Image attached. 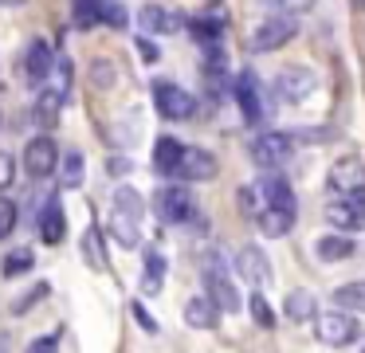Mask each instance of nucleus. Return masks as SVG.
Listing matches in <instances>:
<instances>
[{
  "label": "nucleus",
  "instance_id": "nucleus-29",
  "mask_svg": "<svg viewBox=\"0 0 365 353\" xmlns=\"http://www.w3.org/2000/svg\"><path fill=\"white\" fill-rule=\"evenodd\" d=\"M32 267H36V251L16 247V251H4V263H0V275H4V279H16V275L32 271Z\"/></svg>",
  "mask_w": 365,
  "mask_h": 353
},
{
  "label": "nucleus",
  "instance_id": "nucleus-28",
  "mask_svg": "<svg viewBox=\"0 0 365 353\" xmlns=\"http://www.w3.org/2000/svg\"><path fill=\"white\" fill-rule=\"evenodd\" d=\"M36 118H40L43 126H56L59 122V110H63V98H59L56 91H51V86H43L40 94H36Z\"/></svg>",
  "mask_w": 365,
  "mask_h": 353
},
{
  "label": "nucleus",
  "instance_id": "nucleus-39",
  "mask_svg": "<svg viewBox=\"0 0 365 353\" xmlns=\"http://www.w3.org/2000/svg\"><path fill=\"white\" fill-rule=\"evenodd\" d=\"M12 180H16V157L0 149V196H4V188H12Z\"/></svg>",
  "mask_w": 365,
  "mask_h": 353
},
{
  "label": "nucleus",
  "instance_id": "nucleus-9",
  "mask_svg": "<svg viewBox=\"0 0 365 353\" xmlns=\"http://www.w3.org/2000/svg\"><path fill=\"white\" fill-rule=\"evenodd\" d=\"M318 91V75L310 67H299V63H291V67H283L275 75V94L283 102H307L310 94Z\"/></svg>",
  "mask_w": 365,
  "mask_h": 353
},
{
  "label": "nucleus",
  "instance_id": "nucleus-46",
  "mask_svg": "<svg viewBox=\"0 0 365 353\" xmlns=\"http://www.w3.org/2000/svg\"><path fill=\"white\" fill-rule=\"evenodd\" d=\"M361 353H365V349H361Z\"/></svg>",
  "mask_w": 365,
  "mask_h": 353
},
{
  "label": "nucleus",
  "instance_id": "nucleus-40",
  "mask_svg": "<svg viewBox=\"0 0 365 353\" xmlns=\"http://www.w3.org/2000/svg\"><path fill=\"white\" fill-rule=\"evenodd\" d=\"M130 314H134V322H138V326L145 329V334H158V322H153V314L145 310L142 302H130Z\"/></svg>",
  "mask_w": 365,
  "mask_h": 353
},
{
  "label": "nucleus",
  "instance_id": "nucleus-32",
  "mask_svg": "<svg viewBox=\"0 0 365 353\" xmlns=\"http://www.w3.org/2000/svg\"><path fill=\"white\" fill-rule=\"evenodd\" d=\"M91 86H95V91H110L114 83H118V71H114V63L110 59H95L91 63Z\"/></svg>",
  "mask_w": 365,
  "mask_h": 353
},
{
  "label": "nucleus",
  "instance_id": "nucleus-14",
  "mask_svg": "<svg viewBox=\"0 0 365 353\" xmlns=\"http://www.w3.org/2000/svg\"><path fill=\"white\" fill-rule=\"evenodd\" d=\"M51 67H56L51 44L48 39H32L28 51H24V75L32 78V83H43V78H51Z\"/></svg>",
  "mask_w": 365,
  "mask_h": 353
},
{
  "label": "nucleus",
  "instance_id": "nucleus-11",
  "mask_svg": "<svg viewBox=\"0 0 365 353\" xmlns=\"http://www.w3.org/2000/svg\"><path fill=\"white\" fill-rule=\"evenodd\" d=\"M236 271H240V279L252 282L255 290L267 287V282H271V259H267V251L255 247V243H244V247L236 251Z\"/></svg>",
  "mask_w": 365,
  "mask_h": 353
},
{
  "label": "nucleus",
  "instance_id": "nucleus-26",
  "mask_svg": "<svg viewBox=\"0 0 365 353\" xmlns=\"http://www.w3.org/2000/svg\"><path fill=\"white\" fill-rule=\"evenodd\" d=\"M114 212H122V216H130V220H142L145 216V200L138 196V188L118 185L114 188Z\"/></svg>",
  "mask_w": 365,
  "mask_h": 353
},
{
  "label": "nucleus",
  "instance_id": "nucleus-37",
  "mask_svg": "<svg viewBox=\"0 0 365 353\" xmlns=\"http://www.w3.org/2000/svg\"><path fill=\"white\" fill-rule=\"evenodd\" d=\"M236 204H240V212H244V216H259V212H263V200H259V188H255V185H244V188H240V193H236Z\"/></svg>",
  "mask_w": 365,
  "mask_h": 353
},
{
  "label": "nucleus",
  "instance_id": "nucleus-38",
  "mask_svg": "<svg viewBox=\"0 0 365 353\" xmlns=\"http://www.w3.org/2000/svg\"><path fill=\"white\" fill-rule=\"evenodd\" d=\"M12 227H16V204L0 196V243H4V235H12Z\"/></svg>",
  "mask_w": 365,
  "mask_h": 353
},
{
  "label": "nucleus",
  "instance_id": "nucleus-36",
  "mask_svg": "<svg viewBox=\"0 0 365 353\" xmlns=\"http://www.w3.org/2000/svg\"><path fill=\"white\" fill-rule=\"evenodd\" d=\"M48 295H51V287H48V282H36L32 290H24V295H20L16 302H12V314H28L36 302H43Z\"/></svg>",
  "mask_w": 365,
  "mask_h": 353
},
{
  "label": "nucleus",
  "instance_id": "nucleus-16",
  "mask_svg": "<svg viewBox=\"0 0 365 353\" xmlns=\"http://www.w3.org/2000/svg\"><path fill=\"white\" fill-rule=\"evenodd\" d=\"M224 28H228V16H224V8H212V12L197 16V20L189 24L192 39H200V44H205V47H216V44H220Z\"/></svg>",
  "mask_w": 365,
  "mask_h": 353
},
{
  "label": "nucleus",
  "instance_id": "nucleus-17",
  "mask_svg": "<svg viewBox=\"0 0 365 353\" xmlns=\"http://www.w3.org/2000/svg\"><path fill=\"white\" fill-rule=\"evenodd\" d=\"M185 322H189L192 329H216L220 326V310L212 306V298L208 295H197L185 302Z\"/></svg>",
  "mask_w": 365,
  "mask_h": 353
},
{
  "label": "nucleus",
  "instance_id": "nucleus-6",
  "mask_svg": "<svg viewBox=\"0 0 365 353\" xmlns=\"http://www.w3.org/2000/svg\"><path fill=\"white\" fill-rule=\"evenodd\" d=\"M326 185L334 196H365V161L361 157H338L326 173Z\"/></svg>",
  "mask_w": 365,
  "mask_h": 353
},
{
  "label": "nucleus",
  "instance_id": "nucleus-24",
  "mask_svg": "<svg viewBox=\"0 0 365 353\" xmlns=\"http://www.w3.org/2000/svg\"><path fill=\"white\" fill-rule=\"evenodd\" d=\"M185 157V145L177 138H158V145H153V169L158 173H177V165H181Z\"/></svg>",
  "mask_w": 365,
  "mask_h": 353
},
{
  "label": "nucleus",
  "instance_id": "nucleus-7",
  "mask_svg": "<svg viewBox=\"0 0 365 353\" xmlns=\"http://www.w3.org/2000/svg\"><path fill=\"white\" fill-rule=\"evenodd\" d=\"M59 145H56V138L51 133H40V138H32L24 145V173L32 180H43V177H51V173L59 169Z\"/></svg>",
  "mask_w": 365,
  "mask_h": 353
},
{
  "label": "nucleus",
  "instance_id": "nucleus-45",
  "mask_svg": "<svg viewBox=\"0 0 365 353\" xmlns=\"http://www.w3.org/2000/svg\"><path fill=\"white\" fill-rule=\"evenodd\" d=\"M354 4H357V8H365V0H354Z\"/></svg>",
  "mask_w": 365,
  "mask_h": 353
},
{
  "label": "nucleus",
  "instance_id": "nucleus-41",
  "mask_svg": "<svg viewBox=\"0 0 365 353\" xmlns=\"http://www.w3.org/2000/svg\"><path fill=\"white\" fill-rule=\"evenodd\" d=\"M24 353H59V334H43V337H36V342L28 345Z\"/></svg>",
  "mask_w": 365,
  "mask_h": 353
},
{
  "label": "nucleus",
  "instance_id": "nucleus-30",
  "mask_svg": "<svg viewBox=\"0 0 365 353\" xmlns=\"http://www.w3.org/2000/svg\"><path fill=\"white\" fill-rule=\"evenodd\" d=\"M110 232H114V240H118L122 247H138V243H142V232H138V220L122 216V212H114V216H110Z\"/></svg>",
  "mask_w": 365,
  "mask_h": 353
},
{
  "label": "nucleus",
  "instance_id": "nucleus-18",
  "mask_svg": "<svg viewBox=\"0 0 365 353\" xmlns=\"http://www.w3.org/2000/svg\"><path fill=\"white\" fill-rule=\"evenodd\" d=\"M255 227H259L267 240H279V235H287L294 227V208H263L259 216H255Z\"/></svg>",
  "mask_w": 365,
  "mask_h": 353
},
{
  "label": "nucleus",
  "instance_id": "nucleus-19",
  "mask_svg": "<svg viewBox=\"0 0 365 353\" xmlns=\"http://www.w3.org/2000/svg\"><path fill=\"white\" fill-rule=\"evenodd\" d=\"M354 240L349 235H322V240L314 243V255L322 259V263H346V259H354Z\"/></svg>",
  "mask_w": 365,
  "mask_h": 353
},
{
  "label": "nucleus",
  "instance_id": "nucleus-5",
  "mask_svg": "<svg viewBox=\"0 0 365 353\" xmlns=\"http://www.w3.org/2000/svg\"><path fill=\"white\" fill-rule=\"evenodd\" d=\"M153 208H158V216L165 224H189L197 216V200H192V193L185 185H161L158 196H153Z\"/></svg>",
  "mask_w": 365,
  "mask_h": 353
},
{
  "label": "nucleus",
  "instance_id": "nucleus-10",
  "mask_svg": "<svg viewBox=\"0 0 365 353\" xmlns=\"http://www.w3.org/2000/svg\"><path fill=\"white\" fill-rule=\"evenodd\" d=\"M232 94H236L240 114H244L247 126H259L267 118V110H263V86L255 78V71H240V78L232 83Z\"/></svg>",
  "mask_w": 365,
  "mask_h": 353
},
{
  "label": "nucleus",
  "instance_id": "nucleus-13",
  "mask_svg": "<svg viewBox=\"0 0 365 353\" xmlns=\"http://www.w3.org/2000/svg\"><path fill=\"white\" fill-rule=\"evenodd\" d=\"M181 24H185L181 16L169 12V8H161V4H145L142 12H138V28H142L145 39L150 36H169V31H177Z\"/></svg>",
  "mask_w": 365,
  "mask_h": 353
},
{
  "label": "nucleus",
  "instance_id": "nucleus-20",
  "mask_svg": "<svg viewBox=\"0 0 365 353\" xmlns=\"http://www.w3.org/2000/svg\"><path fill=\"white\" fill-rule=\"evenodd\" d=\"M165 255H161L158 247H145V271H142V295H158L161 287H165Z\"/></svg>",
  "mask_w": 365,
  "mask_h": 353
},
{
  "label": "nucleus",
  "instance_id": "nucleus-33",
  "mask_svg": "<svg viewBox=\"0 0 365 353\" xmlns=\"http://www.w3.org/2000/svg\"><path fill=\"white\" fill-rule=\"evenodd\" d=\"M98 8H103V0H75V4H71V24H75V28H95V24H98Z\"/></svg>",
  "mask_w": 365,
  "mask_h": 353
},
{
  "label": "nucleus",
  "instance_id": "nucleus-22",
  "mask_svg": "<svg viewBox=\"0 0 365 353\" xmlns=\"http://www.w3.org/2000/svg\"><path fill=\"white\" fill-rule=\"evenodd\" d=\"M283 314L291 322H314L318 318V298L310 295V290H291V295H287V302H283Z\"/></svg>",
  "mask_w": 365,
  "mask_h": 353
},
{
  "label": "nucleus",
  "instance_id": "nucleus-4",
  "mask_svg": "<svg viewBox=\"0 0 365 353\" xmlns=\"http://www.w3.org/2000/svg\"><path fill=\"white\" fill-rule=\"evenodd\" d=\"M153 106H158V114L165 118V122H185V118L197 114V98H192L185 86L165 83V78L153 83Z\"/></svg>",
  "mask_w": 365,
  "mask_h": 353
},
{
  "label": "nucleus",
  "instance_id": "nucleus-31",
  "mask_svg": "<svg viewBox=\"0 0 365 353\" xmlns=\"http://www.w3.org/2000/svg\"><path fill=\"white\" fill-rule=\"evenodd\" d=\"M51 75H56V86L51 91L59 94V98H71V78H75V67H71V55H59L56 59V67H51Z\"/></svg>",
  "mask_w": 365,
  "mask_h": 353
},
{
  "label": "nucleus",
  "instance_id": "nucleus-2",
  "mask_svg": "<svg viewBox=\"0 0 365 353\" xmlns=\"http://www.w3.org/2000/svg\"><path fill=\"white\" fill-rule=\"evenodd\" d=\"M294 31H299V20H294V16H287V12L267 16V20H263L259 28H255L252 36H247V47H252L255 55L279 51L283 44H291V39H294Z\"/></svg>",
  "mask_w": 365,
  "mask_h": 353
},
{
  "label": "nucleus",
  "instance_id": "nucleus-44",
  "mask_svg": "<svg viewBox=\"0 0 365 353\" xmlns=\"http://www.w3.org/2000/svg\"><path fill=\"white\" fill-rule=\"evenodd\" d=\"M126 169H130L126 157H110V173H126Z\"/></svg>",
  "mask_w": 365,
  "mask_h": 353
},
{
  "label": "nucleus",
  "instance_id": "nucleus-34",
  "mask_svg": "<svg viewBox=\"0 0 365 353\" xmlns=\"http://www.w3.org/2000/svg\"><path fill=\"white\" fill-rule=\"evenodd\" d=\"M247 310H252V322H255L259 329H275V310H271V302L259 295V290L247 298Z\"/></svg>",
  "mask_w": 365,
  "mask_h": 353
},
{
  "label": "nucleus",
  "instance_id": "nucleus-1",
  "mask_svg": "<svg viewBox=\"0 0 365 353\" xmlns=\"http://www.w3.org/2000/svg\"><path fill=\"white\" fill-rule=\"evenodd\" d=\"M247 153H252V161L259 165V169L275 173L279 165L291 161V153H294V138H291V133H283V130H263V133H255V138H252Z\"/></svg>",
  "mask_w": 365,
  "mask_h": 353
},
{
  "label": "nucleus",
  "instance_id": "nucleus-12",
  "mask_svg": "<svg viewBox=\"0 0 365 353\" xmlns=\"http://www.w3.org/2000/svg\"><path fill=\"white\" fill-rule=\"evenodd\" d=\"M220 173V161H216L212 149H200V145H185V157L177 165V177L181 180H212Z\"/></svg>",
  "mask_w": 365,
  "mask_h": 353
},
{
  "label": "nucleus",
  "instance_id": "nucleus-15",
  "mask_svg": "<svg viewBox=\"0 0 365 353\" xmlns=\"http://www.w3.org/2000/svg\"><path fill=\"white\" fill-rule=\"evenodd\" d=\"M255 188H259L263 208H294V193L279 173H263V177L255 180Z\"/></svg>",
  "mask_w": 365,
  "mask_h": 353
},
{
  "label": "nucleus",
  "instance_id": "nucleus-25",
  "mask_svg": "<svg viewBox=\"0 0 365 353\" xmlns=\"http://www.w3.org/2000/svg\"><path fill=\"white\" fill-rule=\"evenodd\" d=\"M334 310H365V279H354V282H341L334 290Z\"/></svg>",
  "mask_w": 365,
  "mask_h": 353
},
{
  "label": "nucleus",
  "instance_id": "nucleus-43",
  "mask_svg": "<svg viewBox=\"0 0 365 353\" xmlns=\"http://www.w3.org/2000/svg\"><path fill=\"white\" fill-rule=\"evenodd\" d=\"M279 4L287 8V16H294V12H307V8L314 4V0H279Z\"/></svg>",
  "mask_w": 365,
  "mask_h": 353
},
{
  "label": "nucleus",
  "instance_id": "nucleus-23",
  "mask_svg": "<svg viewBox=\"0 0 365 353\" xmlns=\"http://www.w3.org/2000/svg\"><path fill=\"white\" fill-rule=\"evenodd\" d=\"M79 247H83V263L95 267V271H106V240H103V232H98V224H91L87 232H83Z\"/></svg>",
  "mask_w": 365,
  "mask_h": 353
},
{
  "label": "nucleus",
  "instance_id": "nucleus-27",
  "mask_svg": "<svg viewBox=\"0 0 365 353\" xmlns=\"http://www.w3.org/2000/svg\"><path fill=\"white\" fill-rule=\"evenodd\" d=\"M59 173H63V188H79L83 177H87V161H83V149H67L63 161H59Z\"/></svg>",
  "mask_w": 365,
  "mask_h": 353
},
{
  "label": "nucleus",
  "instance_id": "nucleus-21",
  "mask_svg": "<svg viewBox=\"0 0 365 353\" xmlns=\"http://www.w3.org/2000/svg\"><path fill=\"white\" fill-rule=\"evenodd\" d=\"M63 232H67L63 208H59V200L51 196V200L43 204V212H40V240L43 243H59V240H63Z\"/></svg>",
  "mask_w": 365,
  "mask_h": 353
},
{
  "label": "nucleus",
  "instance_id": "nucleus-8",
  "mask_svg": "<svg viewBox=\"0 0 365 353\" xmlns=\"http://www.w3.org/2000/svg\"><path fill=\"white\" fill-rule=\"evenodd\" d=\"M326 224L338 235L361 232L365 227V196H334V200L326 204Z\"/></svg>",
  "mask_w": 365,
  "mask_h": 353
},
{
  "label": "nucleus",
  "instance_id": "nucleus-42",
  "mask_svg": "<svg viewBox=\"0 0 365 353\" xmlns=\"http://www.w3.org/2000/svg\"><path fill=\"white\" fill-rule=\"evenodd\" d=\"M134 47H138V55H142L145 63H158V59H161L158 44H153V39H145V36H138V39H134Z\"/></svg>",
  "mask_w": 365,
  "mask_h": 353
},
{
  "label": "nucleus",
  "instance_id": "nucleus-35",
  "mask_svg": "<svg viewBox=\"0 0 365 353\" xmlns=\"http://www.w3.org/2000/svg\"><path fill=\"white\" fill-rule=\"evenodd\" d=\"M98 24H106V28H126L130 16H126V8H122L118 0H103V8H98Z\"/></svg>",
  "mask_w": 365,
  "mask_h": 353
},
{
  "label": "nucleus",
  "instance_id": "nucleus-3",
  "mask_svg": "<svg viewBox=\"0 0 365 353\" xmlns=\"http://www.w3.org/2000/svg\"><path fill=\"white\" fill-rule=\"evenodd\" d=\"M314 334L322 345H330V349H341V345H354L357 334H361V326H357L354 314L346 310H326L314 318Z\"/></svg>",
  "mask_w": 365,
  "mask_h": 353
}]
</instances>
